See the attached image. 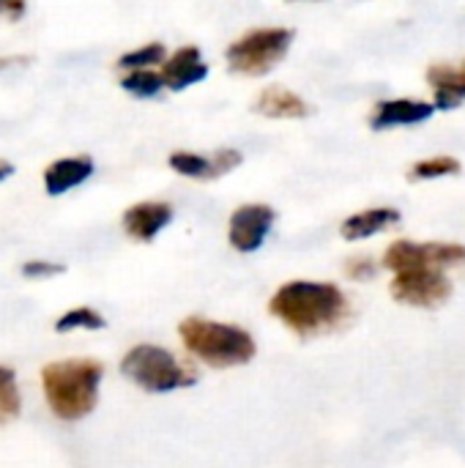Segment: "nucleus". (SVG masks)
<instances>
[{
	"label": "nucleus",
	"instance_id": "f257e3e1",
	"mask_svg": "<svg viewBox=\"0 0 465 468\" xmlns=\"http://www.w3.org/2000/svg\"><path fill=\"white\" fill-rule=\"evenodd\" d=\"M269 313L293 335L318 337L337 332L351 321V302L334 282L293 280L271 296Z\"/></svg>",
	"mask_w": 465,
	"mask_h": 468
},
{
	"label": "nucleus",
	"instance_id": "f03ea898",
	"mask_svg": "<svg viewBox=\"0 0 465 468\" xmlns=\"http://www.w3.org/2000/svg\"><path fill=\"white\" fill-rule=\"evenodd\" d=\"M104 367L93 359H69L52 362L44 367V398L55 417L66 422H77L96 409L99 381Z\"/></svg>",
	"mask_w": 465,
	"mask_h": 468
},
{
	"label": "nucleus",
	"instance_id": "7ed1b4c3",
	"mask_svg": "<svg viewBox=\"0 0 465 468\" xmlns=\"http://www.w3.org/2000/svg\"><path fill=\"white\" fill-rule=\"evenodd\" d=\"M181 343L184 348L206 362L208 367H236V365H247L255 359L258 346L249 337V332L230 326V324H219V321H208L200 315H192L186 321H181L178 326Z\"/></svg>",
	"mask_w": 465,
	"mask_h": 468
},
{
	"label": "nucleus",
	"instance_id": "20e7f679",
	"mask_svg": "<svg viewBox=\"0 0 465 468\" xmlns=\"http://www.w3.org/2000/svg\"><path fill=\"white\" fill-rule=\"evenodd\" d=\"M291 44H293L291 27H277V25L252 27L227 47L225 60L233 74L266 77L285 60V55L291 52Z\"/></svg>",
	"mask_w": 465,
	"mask_h": 468
},
{
	"label": "nucleus",
	"instance_id": "39448f33",
	"mask_svg": "<svg viewBox=\"0 0 465 468\" xmlns=\"http://www.w3.org/2000/svg\"><path fill=\"white\" fill-rule=\"evenodd\" d=\"M121 373L126 378H132L140 389L156 392V395L186 389L197 381L195 370L181 365L170 351H164L159 346H134L123 356Z\"/></svg>",
	"mask_w": 465,
	"mask_h": 468
},
{
	"label": "nucleus",
	"instance_id": "423d86ee",
	"mask_svg": "<svg viewBox=\"0 0 465 468\" xmlns=\"http://www.w3.org/2000/svg\"><path fill=\"white\" fill-rule=\"evenodd\" d=\"M465 263V247L463 244H447V241H428V244H417V241H392L384 252V266L392 274L400 271H417V269H455Z\"/></svg>",
	"mask_w": 465,
	"mask_h": 468
},
{
	"label": "nucleus",
	"instance_id": "0eeeda50",
	"mask_svg": "<svg viewBox=\"0 0 465 468\" xmlns=\"http://www.w3.org/2000/svg\"><path fill=\"white\" fill-rule=\"evenodd\" d=\"M392 296L411 307L433 310L444 304L452 296V282L439 269H417V271H400L392 280Z\"/></svg>",
	"mask_w": 465,
	"mask_h": 468
},
{
	"label": "nucleus",
	"instance_id": "6e6552de",
	"mask_svg": "<svg viewBox=\"0 0 465 468\" xmlns=\"http://www.w3.org/2000/svg\"><path fill=\"white\" fill-rule=\"evenodd\" d=\"M277 214L271 206L266 203H247L238 206L230 214V225H227V239L230 247L238 252H258L266 241V236L271 233Z\"/></svg>",
	"mask_w": 465,
	"mask_h": 468
},
{
	"label": "nucleus",
	"instance_id": "1a4fd4ad",
	"mask_svg": "<svg viewBox=\"0 0 465 468\" xmlns=\"http://www.w3.org/2000/svg\"><path fill=\"white\" fill-rule=\"evenodd\" d=\"M436 112L433 101H422V99H386L378 101L370 112V126L375 132H389V129H400V126H419L425 121H430Z\"/></svg>",
	"mask_w": 465,
	"mask_h": 468
},
{
	"label": "nucleus",
	"instance_id": "9d476101",
	"mask_svg": "<svg viewBox=\"0 0 465 468\" xmlns=\"http://www.w3.org/2000/svg\"><path fill=\"white\" fill-rule=\"evenodd\" d=\"M430 90H433V104L436 110H455L460 101H465V58L460 60H444L433 63L425 74Z\"/></svg>",
	"mask_w": 465,
	"mask_h": 468
},
{
	"label": "nucleus",
	"instance_id": "9b49d317",
	"mask_svg": "<svg viewBox=\"0 0 465 468\" xmlns=\"http://www.w3.org/2000/svg\"><path fill=\"white\" fill-rule=\"evenodd\" d=\"M159 71L170 90H186L189 85H197L208 77V63L203 60V52L195 44H186L178 47L173 55H167Z\"/></svg>",
	"mask_w": 465,
	"mask_h": 468
},
{
	"label": "nucleus",
	"instance_id": "f8f14e48",
	"mask_svg": "<svg viewBox=\"0 0 465 468\" xmlns=\"http://www.w3.org/2000/svg\"><path fill=\"white\" fill-rule=\"evenodd\" d=\"M252 112H258L263 118H271V121H301V118H307L312 112V107L296 90H288L282 85H266L255 96Z\"/></svg>",
	"mask_w": 465,
	"mask_h": 468
},
{
	"label": "nucleus",
	"instance_id": "ddd939ff",
	"mask_svg": "<svg viewBox=\"0 0 465 468\" xmlns=\"http://www.w3.org/2000/svg\"><path fill=\"white\" fill-rule=\"evenodd\" d=\"M173 222V206L162 200H145L123 214V230L134 241H153Z\"/></svg>",
	"mask_w": 465,
	"mask_h": 468
},
{
	"label": "nucleus",
	"instance_id": "4468645a",
	"mask_svg": "<svg viewBox=\"0 0 465 468\" xmlns=\"http://www.w3.org/2000/svg\"><path fill=\"white\" fill-rule=\"evenodd\" d=\"M400 222V211L397 208H389V206H375V208H367V211H359L354 217H348L343 225H340V236L345 241H365L375 233H384L389 230L392 225Z\"/></svg>",
	"mask_w": 465,
	"mask_h": 468
},
{
	"label": "nucleus",
	"instance_id": "2eb2a0df",
	"mask_svg": "<svg viewBox=\"0 0 465 468\" xmlns=\"http://www.w3.org/2000/svg\"><path fill=\"white\" fill-rule=\"evenodd\" d=\"M93 173V162L88 156H69V159H58L47 167L44 173V186L49 195H63L74 186H79L82 181H88Z\"/></svg>",
	"mask_w": 465,
	"mask_h": 468
},
{
	"label": "nucleus",
	"instance_id": "dca6fc26",
	"mask_svg": "<svg viewBox=\"0 0 465 468\" xmlns=\"http://www.w3.org/2000/svg\"><path fill=\"white\" fill-rule=\"evenodd\" d=\"M167 165H170L173 173H178L184 178H195V181L219 178L217 167H214V156H203V154H195V151H175V154H170Z\"/></svg>",
	"mask_w": 465,
	"mask_h": 468
},
{
	"label": "nucleus",
	"instance_id": "f3484780",
	"mask_svg": "<svg viewBox=\"0 0 465 468\" xmlns=\"http://www.w3.org/2000/svg\"><path fill=\"white\" fill-rule=\"evenodd\" d=\"M121 88L129 90L132 96L151 99V96H159L167 85H164L162 71H156V69H134V71H126L121 77Z\"/></svg>",
	"mask_w": 465,
	"mask_h": 468
},
{
	"label": "nucleus",
	"instance_id": "a211bd4d",
	"mask_svg": "<svg viewBox=\"0 0 465 468\" xmlns=\"http://www.w3.org/2000/svg\"><path fill=\"white\" fill-rule=\"evenodd\" d=\"M460 173V162L455 156H430V159H422L417 165H411L408 170V178L411 181H436V178H449V176H458Z\"/></svg>",
	"mask_w": 465,
	"mask_h": 468
},
{
	"label": "nucleus",
	"instance_id": "6ab92c4d",
	"mask_svg": "<svg viewBox=\"0 0 465 468\" xmlns=\"http://www.w3.org/2000/svg\"><path fill=\"white\" fill-rule=\"evenodd\" d=\"M167 60V49L162 41H148L126 55L118 58V66L126 69V71H134V69H153V66H162Z\"/></svg>",
	"mask_w": 465,
	"mask_h": 468
},
{
	"label": "nucleus",
	"instance_id": "aec40b11",
	"mask_svg": "<svg viewBox=\"0 0 465 468\" xmlns=\"http://www.w3.org/2000/svg\"><path fill=\"white\" fill-rule=\"evenodd\" d=\"M107 321L90 310V307H77V310H69L66 315H60V321L55 324L58 332H71V329H104Z\"/></svg>",
	"mask_w": 465,
	"mask_h": 468
},
{
	"label": "nucleus",
	"instance_id": "412c9836",
	"mask_svg": "<svg viewBox=\"0 0 465 468\" xmlns=\"http://www.w3.org/2000/svg\"><path fill=\"white\" fill-rule=\"evenodd\" d=\"M19 414V395L14 384V373L0 367V422H8Z\"/></svg>",
	"mask_w": 465,
	"mask_h": 468
},
{
	"label": "nucleus",
	"instance_id": "4be33fe9",
	"mask_svg": "<svg viewBox=\"0 0 465 468\" xmlns=\"http://www.w3.org/2000/svg\"><path fill=\"white\" fill-rule=\"evenodd\" d=\"M241 162H244V156H241V151H236V148H219V151L214 154L217 176H227V173H230V170H236Z\"/></svg>",
	"mask_w": 465,
	"mask_h": 468
},
{
	"label": "nucleus",
	"instance_id": "5701e85b",
	"mask_svg": "<svg viewBox=\"0 0 465 468\" xmlns=\"http://www.w3.org/2000/svg\"><path fill=\"white\" fill-rule=\"evenodd\" d=\"M345 274L354 277V280H370L375 274V261L367 258V255H356L345 263Z\"/></svg>",
	"mask_w": 465,
	"mask_h": 468
},
{
	"label": "nucleus",
	"instance_id": "b1692460",
	"mask_svg": "<svg viewBox=\"0 0 465 468\" xmlns=\"http://www.w3.org/2000/svg\"><path fill=\"white\" fill-rule=\"evenodd\" d=\"M60 271H63V266L44 263V261H30V263L22 266V274L25 277H52V274H60Z\"/></svg>",
	"mask_w": 465,
	"mask_h": 468
},
{
	"label": "nucleus",
	"instance_id": "393cba45",
	"mask_svg": "<svg viewBox=\"0 0 465 468\" xmlns=\"http://www.w3.org/2000/svg\"><path fill=\"white\" fill-rule=\"evenodd\" d=\"M0 14L5 16H22L25 14V0H0Z\"/></svg>",
	"mask_w": 465,
	"mask_h": 468
},
{
	"label": "nucleus",
	"instance_id": "a878e982",
	"mask_svg": "<svg viewBox=\"0 0 465 468\" xmlns=\"http://www.w3.org/2000/svg\"><path fill=\"white\" fill-rule=\"evenodd\" d=\"M11 173H14V167H11L8 162H0V181H3V178H8Z\"/></svg>",
	"mask_w": 465,
	"mask_h": 468
},
{
	"label": "nucleus",
	"instance_id": "bb28decb",
	"mask_svg": "<svg viewBox=\"0 0 465 468\" xmlns=\"http://www.w3.org/2000/svg\"><path fill=\"white\" fill-rule=\"evenodd\" d=\"M291 3H307V0H291Z\"/></svg>",
	"mask_w": 465,
	"mask_h": 468
}]
</instances>
